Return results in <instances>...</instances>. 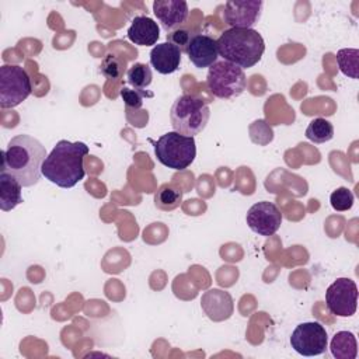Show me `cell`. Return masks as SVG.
Wrapping results in <instances>:
<instances>
[{"label":"cell","instance_id":"obj_3","mask_svg":"<svg viewBox=\"0 0 359 359\" xmlns=\"http://www.w3.org/2000/svg\"><path fill=\"white\" fill-rule=\"evenodd\" d=\"M216 42L219 56L226 62L240 66L243 70L257 65L265 52L264 38L252 28L226 29Z\"/></svg>","mask_w":359,"mask_h":359},{"label":"cell","instance_id":"obj_1","mask_svg":"<svg viewBox=\"0 0 359 359\" xmlns=\"http://www.w3.org/2000/svg\"><path fill=\"white\" fill-rule=\"evenodd\" d=\"M48 157L45 146L31 135L11 137L1 151L0 171L14 175L25 188L38 184L42 177V164Z\"/></svg>","mask_w":359,"mask_h":359},{"label":"cell","instance_id":"obj_16","mask_svg":"<svg viewBox=\"0 0 359 359\" xmlns=\"http://www.w3.org/2000/svg\"><path fill=\"white\" fill-rule=\"evenodd\" d=\"M128 38L135 45L151 46L156 45L160 38V28L150 17L136 15L128 28Z\"/></svg>","mask_w":359,"mask_h":359},{"label":"cell","instance_id":"obj_24","mask_svg":"<svg viewBox=\"0 0 359 359\" xmlns=\"http://www.w3.org/2000/svg\"><path fill=\"white\" fill-rule=\"evenodd\" d=\"M353 194L351 189H348L346 187H339L337 188L331 196H330V202H331V206L334 210H338V212H345V210H349L353 205Z\"/></svg>","mask_w":359,"mask_h":359},{"label":"cell","instance_id":"obj_12","mask_svg":"<svg viewBox=\"0 0 359 359\" xmlns=\"http://www.w3.org/2000/svg\"><path fill=\"white\" fill-rule=\"evenodd\" d=\"M153 13L168 34L185 24L189 10L184 0H156L153 1Z\"/></svg>","mask_w":359,"mask_h":359},{"label":"cell","instance_id":"obj_6","mask_svg":"<svg viewBox=\"0 0 359 359\" xmlns=\"http://www.w3.org/2000/svg\"><path fill=\"white\" fill-rule=\"evenodd\" d=\"M206 86L215 97L231 100L244 93L247 77L240 66L226 60H217L208 70Z\"/></svg>","mask_w":359,"mask_h":359},{"label":"cell","instance_id":"obj_20","mask_svg":"<svg viewBox=\"0 0 359 359\" xmlns=\"http://www.w3.org/2000/svg\"><path fill=\"white\" fill-rule=\"evenodd\" d=\"M306 136L313 143H325L334 137V126L324 118H314L306 129Z\"/></svg>","mask_w":359,"mask_h":359},{"label":"cell","instance_id":"obj_17","mask_svg":"<svg viewBox=\"0 0 359 359\" xmlns=\"http://www.w3.org/2000/svg\"><path fill=\"white\" fill-rule=\"evenodd\" d=\"M21 188L22 185L14 175L0 171V209L3 212H10L22 202Z\"/></svg>","mask_w":359,"mask_h":359},{"label":"cell","instance_id":"obj_7","mask_svg":"<svg viewBox=\"0 0 359 359\" xmlns=\"http://www.w3.org/2000/svg\"><path fill=\"white\" fill-rule=\"evenodd\" d=\"M31 91V79L25 69L18 65H3L0 67V107L3 109L20 105Z\"/></svg>","mask_w":359,"mask_h":359},{"label":"cell","instance_id":"obj_11","mask_svg":"<svg viewBox=\"0 0 359 359\" xmlns=\"http://www.w3.org/2000/svg\"><path fill=\"white\" fill-rule=\"evenodd\" d=\"M261 0H230L224 4L223 20L231 28H251L261 17Z\"/></svg>","mask_w":359,"mask_h":359},{"label":"cell","instance_id":"obj_2","mask_svg":"<svg viewBox=\"0 0 359 359\" xmlns=\"http://www.w3.org/2000/svg\"><path fill=\"white\" fill-rule=\"evenodd\" d=\"M88 146L83 142L59 140L42 164V175L60 188H73L84 175Z\"/></svg>","mask_w":359,"mask_h":359},{"label":"cell","instance_id":"obj_25","mask_svg":"<svg viewBox=\"0 0 359 359\" xmlns=\"http://www.w3.org/2000/svg\"><path fill=\"white\" fill-rule=\"evenodd\" d=\"M121 97L128 108L132 109H139L143 105V98L144 97H153V93H147L144 90H137V88H129V87H122L121 88Z\"/></svg>","mask_w":359,"mask_h":359},{"label":"cell","instance_id":"obj_21","mask_svg":"<svg viewBox=\"0 0 359 359\" xmlns=\"http://www.w3.org/2000/svg\"><path fill=\"white\" fill-rule=\"evenodd\" d=\"M128 83L137 90H144L151 84L153 73L149 65L146 63H133L126 72Z\"/></svg>","mask_w":359,"mask_h":359},{"label":"cell","instance_id":"obj_14","mask_svg":"<svg viewBox=\"0 0 359 359\" xmlns=\"http://www.w3.org/2000/svg\"><path fill=\"white\" fill-rule=\"evenodd\" d=\"M185 53L198 69L210 67L219 57L217 42L210 35L196 32L189 41Z\"/></svg>","mask_w":359,"mask_h":359},{"label":"cell","instance_id":"obj_23","mask_svg":"<svg viewBox=\"0 0 359 359\" xmlns=\"http://www.w3.org/2000/svg\"><path fill=\"white\" fill-rule=\"evenodd\" d=\"M358 60L359 50L358 49H339L337 53V62L339 70L352 79H358Z\"/></svg>","mask_w":359,"mask_h":359},{"label":"cell","instance_id":"obj_13","mask_svg":"<svg viewBox=\"0 0 359 359\" xmlns=\"http://www.w3.org/2000/svg\"><path fill=\"white\" fill-rule=\"evenodd\" d=\"M201 307L206 317L212 321H224L231 317L234 311L233 297L229 292L222 289H209L201 297Z\"/></svg>","mask_w":359,"mask_h":359},{"label":"cell","instance_id":"obj_26","mask_svg":"<svg viewBox=\"0 0 359 359\" xmlns=\"http://www.w3.org/2000/svg\"><path fill=\"white\" fill-rule=\"evenodd\" d=\"M195 34L196 32H194L191 28L180 27V28H177V29H174V31L167 34V42L175 45L181 52H185L189 41L192 39V36Z\"/></svg>","mask_w":359,"mask_h":359},{"label":"cell","instance_id":"obj_5","mask_svg":"<svg viewBox=\"0 0 359 359\" xmlns=\"http://www.w3.org/2000/svg\"><path fill=\"white\" fill-rule=\"evenodd\" d=\"M154 154L164 167L182 171L194 163L196 143L192 136H185L175 130L167 132L154 143Z\"/></svg>","mask_w":359,"mask_h":359},{"label":"cell","instance_id":"obj_22","mask_svg":"<svg viewBox=\"0 0 359 359\" xmlns=\"http://www.w3.org/2000/svg\"><path fill=\"white\" fill-rule=\"evenodd\" d=\"M126 63L119 56L108 53L104 56L100 65V72L108 80H121L126 72Z\"/></svg>","mask_w":359,"mask_h":359},{"label":"cell","instance_id":"obj_15","mask_svg":"<svg viewBox=\"0 0 359 359\" xmlns=\"http://www.w3.org/2000/svg\"><path fill=\"white\" fill-rule=\"evenodd\" d=\"M182 52L170 42L157 43L150 50V65L160 74H171L178 70Z\"/></svg>","mask_w":359,"mask_h":359},{"label":"cell","instance_id":"obj_10","mask_svg":"<svg viewBox=\"0 0 359 359\" xmlns=\"http://www.w3.org/2000/svg\"><path fill=\"white\" fill-rule=\"evenodd\" d=\"M245 222L254 233L268 237L279 230L282 224V213L273 202L261 201L248 209Z\"/></svg>","mask_w":359,"mask_h":359},{"label":"cell","instance_id":"obj_8","mask_svg":"<svg viewBox=\"0 0 359 359\" xmlns=\"http://www.w3.org/2000/svg\"><path fill=\"white\" fill-rule=\"evenodd\" d=\"M327 344V331L318 321L299 324L290 337L292 348L303 356H317L324 353Z\"/></svg>","mask_w":359,"mask_h":359},{"label":"cell","instance_id":"obj_9","mask_svg":"<svg viewBox=\"0 0 359 359\" xmlns=\"http://www.w3.org/2000/svg\"><path fill=\"white\" fill-rule=\"evenodd\" d=\"M325 304L331 314L351 317L358 307V287L349 278H338L325 292Z\"/></svg>","mask_w":359,"mask_h":359},{"label":"cell","instance_id":"obj_19","mask_svg":"<svg viewBox=\"0 0 359 359\" xmlns=\"http://www.w3.org/2000/svg\"><path fill=\"white\" fill-rule=\"evenodd\" d=\"M330 349L337 359H355L358 355L356 338L349 331H339L332 337Z\"/></svg>","mask_w":359,"mask_h":359},{"label":"cell","instance_id":"obj_18","mask_svg":"<svg viewBox=\"0 0 359 359\" xmlns=\"http://www.w3.org/2000/svg\"><path fill=\"white\" fill-rule=\"evenodd\" d=\"M184 191L174 182H165L158 187L154 194V205L163 212H171L177 209L182 202Z\"/></svg>","mask_w":359,"mask_h":359},{"label":"cell","instance_id":"obj_4","mask_svg":"<svg viewBox=\"0 0 359 359\" xmlns=\"http://www.w3.org/2000/svg\"><path fill=\"white\" fill-rule=\"evenodd\" d=\"M209 116L210 111L208 104L195 94L180 95L170 109L172 129L192 137L206 128Z\"/></svg>","mask_w":359,"mask_h":359}]
</instances>
